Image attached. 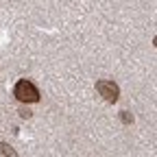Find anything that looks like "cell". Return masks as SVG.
<instances>
[{"mask_svg": "<svg viewBox=\"0 0 157 157\" xmlns=\"http://www.w3.org/2000/svg\"><path fill=\"white\" fill-rule=\"evenodd\" d=\"M153 44H155V46H157V37H155V42H153Z\"/></svg>", "mask_w": 157, "mask_h": 157, "instance_id": "cell-5", "label": "cell"}, {"mask_svg": "<svg viewBox=\"0 0 157 157\" xmlns=\"http://www.w3.org/2000/svg\"><path fill=\"white\" fill-rule=\"evenodd\" d=\"M0 155H5V157H17L15 151H11V146H7V144H0Z\"/></svg>", "mask_w": 157, "mask_h": 157, "instance_id": "cell-3", "label": "cell"}, {"mask_svg": "<svg viewBox=\"0 0 157 157\" xmlns=\"http://www.w3.org/2000/svg\"><path fill=\"white\" fill-rule=\"evenodd\" d=\"M13 96L17 98L20 103H37V101H39V92H37V87H35L31 81H26V78H22V81L15 83Z\"/></svg>", "mask_w": 157, "mask_h": 157, "instance_id": "cell-1", "label": "cell"}, {"mask_svg": "<svg viewBox=\"0 0 157 157\" xmlns=\"http://www.w3.org/2000/svg\"><path fill=\"white\" fill-rule=\"evenodd\" d=\"M96 90H98V94H101L107 103H116L118 96H120V90H118V85L113 81H98Z\"/></svg>", "mask_w": 157, "mask_h": 157, "instance_id": "cell-2", "label": "cell"}, {"mask_svg": "<svg viewBox=\"0 0 157 157\" xmlns=\"http://www.w3.org/2000/svg\"><path fill=\"white\" fill-rule=\"evenodd\" d=\"M122 120H124V122H131V120H133V118H131V116H129L127 111H122Z\"/></svg>", "mask_w": 157, "mask_h": 157, "instance_id": "cell-4", "label": "cell"}]
</instances>
